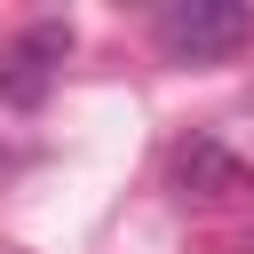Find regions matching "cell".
Returning a JSON list of instances; mask_svg holds the SVG:
<instances>
[{
    "label": "cell",
    "mask_w": 254,
    "mask_h": 254,
    "mask_svg": "<svg viewBox=\"0 0 254 254\" xmlns=\"http://www.w3.org/2000/svg\"><path fill=\"white\" fill-rule=\"evenodd\" d=\"M151 32H159V48H167L175 64H214V56L246 48L254 8H246V0H167V8L151 16Z\"/></svg>",
    "instance_id": "6da1fadb"
},
{
    "label": "cell",
    "mask_w": 254,
    "mask_h": 254,
    "mask_svg": "<svg viewBox=\"0 0 254 254\" xmlns=\"http://www.w3.org/2000/svg\"><path fill=\"white\" fill-rule=\"evenodd\" d=\"M71 56V24H56V16H40V24H24L8 48H0V95L8 103H48V87H56V64Z\"/></svg>",
    "instance_id": "7a4b0ae2"
},
{
    "label": "cell",
    "mask_w": 254,
    "mask_h": 254,
    "mask_svg": "<svg viewBox=\"0 0 254 254\" xmlns=\"http://www.w3.org/2000/svg\"><path fill=\"white\" fill-rule=\"evenodd\" d=\"M175 183L190 198H238V190H254V167L214 135H183L175 143Z\"/></svg>",
    "instance_id": "3957f363"
}]
</instances>
